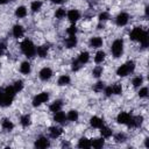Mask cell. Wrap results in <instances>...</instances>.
I'll list each match as a JSON object with an SVG mask.
<instances>
[{"mask_svg": "<svg viewBox=\"0 0 149 149\" xmlns=\"http://www.w3.org/2000/svg\"><path fill=\"white\" fill-rule=\"evenodd\" d=\"M129 37H130V40H133V41H139V42H141L142 47H144V48L148 45V33H147L146 30H143L142 28H140V27H135V28L130 31Z\"/></svg>", "mask_w": 149, "mask_h": 149, "instance_id": "1", "label": "cell"}, {"mask_svg": "<svg viewBox=\"0 0 149 149\" xmlns=\"http://www.w3.org/2000/svg\"><path fill=\"white\" fill-rule=\"evenodd\" d=\"M21 51L29 58L34 57L36 54V48L34 45V43L29 40V38H24L21 43Z\"/></svg>", "mask_w": 149, "mask_h": 149, "instance_id": "2", "label": "cell"}, {"mask_svg": "<svg viewBox=\"0 0 149 149\" xmlns=\"http://www.w3.org/2000/svg\"><path fill=\"white\" fill-rule=\"evenodd\" d=\"M134 69H135V63L133 61H128V62H126L125 64H122V65H120L118 68L116 74L119 77H126L127 74H129L130 72H133Z\"/></svg>", "mask_w": 149, "mask_h": 149, "instance_id": "3", "label": "cell"}, {"mask_svg": "<svg viewBox=\"0 0 149 149\" xmlns=\"http://www.w3.org/2000/svg\"><path fill=\"white\" fill-rule=\"evenodd\" d=\"M111 51L113 54V56L115 58L120 57L123 52V41L121 38H118L115 40L113 43H112V47H111Z\"/></svg>", "mask_w": 149, "mask_h": 149, "instance_id": "4", "label": "cell"}, {"mask_svg": "<svg viewBox=\"0 0 149 149\" xmlns=\"http://www.w3.org/2000/svg\"><path fill=\"white\" fill-rule=\"evenodd\" d=\"M49 99V94L47 92H42V93H38L34 99H33V106H40L44 102H47Z\"/></svg>", "mask_w": 149, "mask_h": 149, "instance_id": "5", "label": "cell"}, {"mask_svg": "<svg viewBox=\"0 0 149 149\" xmlns=\"http://www.w3.org/2000/svg\"><path fill=\"white\" fill-rule=\"evenodd\" d=\"M128 20H129V15L127 14V13H120L118 16H116V19H115V22H116V24L119 26V27H122V26H126L127 23H128Z\"/></svg>", "mask_w": 149, "mask_h": 149, "instance_id": "6", "label": "cell"}, {"mask_svg": "<svg viewBox=\"0 0 149 149\" xmlns=\"http://www.w3.org/2000/svg\"><path fill=\"white\" fill-rule=\"evenodd\" d=\"M130 119H132V115H130L129 113H127V112H121V113H119V115H118V118H116V121H118L119 123H121V125H128L129 121H130Z\"/></svg>", "mask_w": 149, "mask_h": 149, "instance_id": "7", "label": "cell"}, {"mask_svg": "<svg viewBox=\"0 0 149 149\" xmlns=\"http://www.w3.org/2000/svg\"><path fill=\"white\" fill-rule=\"evenodd\" d=\"M66 15H68L69 21L72 22V23L77 22V21L80 19V13H79L77 9H70V10L66 13Z\"/></svg>", "mask_w": 149, "mask_h": 149, "instance_id": "8", "label": "cell"}, {"mask_svg": "<svg viewBox=\"0 0 149 149\" xmlns=\"http://www.w3.org/2000/svg\"><path fill=\"white\" fill-rule=\"evenodd\" d=\"M49 140L47 139V137H44V136H41V137H38L36 141H35V147L36 148H40V149H44V148H47V147H49Z\"/></svg>", "mask_w": 149, "mask_h": 149, "instance_id": "9", "label": "cell"}, {"mask_svg": "<svg viewBox=\"0 0 149 149\" xmlns=\"http://www.w3.org/2000/svg\"><path fill=\"white\" fill-rule=\"evenodd\" d=\"M51 76H52V70L50 68H43L40 71V78L42 80H48V79H50Z\"/></svg>", "mask_w": 149, "mask_h": 149, "instance_id": "10", "label": "cell"}, {"mask_svg": "<svg viewBox=\"0 0 149 149\" xmlns=\"http://www.w3.org/2000/svg\"><path fill=\"white\" fill-rule=\"evenodd\" d=\"M65 44H66V48H74L77 45V37L76 35H69V37L65 40Z\"/></svg>", "mask_w": 149, "mask_h": 149, "instance_id": "11", "label": "cell"}, {"mask_svg": "<svg viewBox=\"0 0 149 149\" xmlns=\"http://www.w3.org/2000/svg\"><path fill=\"white\" fill-rule=\"evenodd\" d=\"M90 125H91L93 128H100V127L104 125V121H102L100 118H98V116H92V118L90 119Z\"/></svg>", "mask_w": 149, "mask_h": 149, "instance_id": "12", "label": "cell"}, {"mask_svg": "<svg viewBox=\"0 0 149 149\" xmlns=\"http://www.w3.org/2000/svg\"><path fill=\"white\" fill-rule=\"evenodd\" d=\"M23 28H22V26H20V24H15L14 27H13V36L15 37V38H19V37H22L23 36Z\"/></svg>", "mask_w": 149, "mask_h": 149, "instance_id": "13", "label": "cell"}, {"mask_svg": "<svg viewBox=\"0 0 149 149\" xmlns=\"http://www.w3.org/2000/svg\"><path fill=\"white\" fill-rule=\"evenodd\" d=\"M90 45L92 48H100L102 45V38L99 36H94L90 40Z\"/></svg>", "mask_w": 149, "mask_h": 149, "instance_id": "14", "label": "cell"}, {"mask_svg": "<svg viewBox=\"0 0 149 149\" xmlns=\"http://www.w3.org/2000/svg\"><path fill=\"white\" fill-rule=\"evenodd\" d=\"M49 133H50V136H51L52 139H57V137H59V136L62 135L63 130H62V128H59V127H50Z\"/></svg>", "mask_w": 149, "mask_h": 149, "instance_id": "15", "label": "cell"}, {"mask_svg": "<svg viewBox=\"0 0 149 149\" xmlns=\"http://www.w3.org/2000/svg\"><path fill=\"white\" fill-rule=\"evenodd\" d=\"M62 106H63V102H62L61 100H55V101H54V102L50 105L49 109H50V112H52V113H56V112L61 111Z\"/></svg>", "mask_w": 149, "mask_h": 149, "instance_id": "16", "label": "cell"}, {"mask_svg": "<svg viewBox=\"0 0 149 149\" xmlns=\"http://www.w3.org/2000/svg\"><path fill=\"white\" fill-rule=\"evenodd\" d=\"M54 120H55L56 122H58V123H63V122H65V120H66V115H65L64 112L58 111V112L55 113V115H54Z\"/></svg>", "mask_w": 149, "mask_h": 149, "instance_id": "17", "label": "cell"}, {"mask_svg": "<svg viewBox=\"0 0 149 149\" xmlns=\"http://www.w3.org/2000/svg\"><path fill=\"white\" fill-rule=\"evenodd\" d=\"M88 59H90V54H88L87 51H83V52H80L79 56H78V62H79L80 64H86V63L88 62Z\"/></svg>", "mask_w": 149, "mask_h": 149, "instance_id": "18", "label": "cell"}, {"mask_svg": "<svg viewBox=\"0 0 149 149\" xmlns=\"http://www.w3.org/2000/svg\"><path fill=\"white\" fill-rule=\"evenodd\" d=\"M15 15L19 17V19H22L27 15V8L24 6H20L15 9Z\"/></svg>", "mask_w": 149, "mask_h": 149, "instance_id": "19", "label": "cell"}, {"mask_svg": "<svg viewBox=\"0 0 149 149\" xmlns=\"http://www.w3.org/2000/svg\"><path fill=\"white\" fill-rule=\"evenodd\" d=\"M31 70V66H30V63L29 62H23L21 65H20V71L23 73V74H28Z\"/></svg>", "mask_w": 149, "mask_h": 149, "instance_id": "20", "label": "cell"}, {"mask_svg": "<svg viewBox=\"0 0 149 149\" xmlns=\"http://www.w3.org/2000/svg\"><path fill=\"white\" fill-rule=\"evenodd\" d=\"M1 126H2V128H3L5 130H7V132H10V130L14 128L13 122H12L10 120H8V119H3V120H2Z\"/></svg>", "mask_w": 149, "mask_h": 149, "instance_id": "21", "label": "cell"}, {"mask_svg": "<svg viewBox=\"0 0 149 149\" xmlns=\"http://www.w3.org/2000/svg\"><path fill=\"white\" fill-rule=\"evenodd\" d=\"M78 147H79V148H84V149L90 148V147H91V141H90L87 137H81V139L79 140V142H78Z\"/></svg>", "mask_w": 149, "mask_h": 149, "instance_id": "22", "label": "cell"}, {"mask_svg": "<svg viewBox=\"0 0 149 149\" xmlns=\"http://www.w3.org/2000/svg\"><path fill=\"white\" fill-rule=\"evenodd\" d=\"M105 57H106V54H105L102 50H100V51H98V52L95 54V56H94V62H95L97 64H100V63L104 62Z\"/></svg>", "mask_w": 149, "mask_h": 149, "instance_id": "23", "label": "cell"}, {"mask_svg": "<svg viewBox=\"0 0 149 149\" xmlns=\"http://www.w3.org/2000/svg\"><path fill=\"white\" fill-rule=\"evenodd\" d=\"M36 52H37V55H38L41 58H44V57L47 56V54H48V47H45V45L37 47Z\"/></svg>", "mask_w": 149, "mask_h": 149, "instance_id": "24", "label": "cell"}, {"mask_svg": "<svg viewBox=\"0 0 149 149\" xmlns=\"http://www.w3.org/2000/svg\"><path fill=\"white\" fill-rule=\"evenodd\" d=\"M100 133L102 135V137H111L112 136V130L109 127H106V126H101L100 127Z\"/></svg>", "mask_w": 149, "mask_h": 149, "instance_id": "25", "label": "cell"}, {"mask_svg": "<svg viewBox=\"0 0 149 149\" xmlns=\"http://www.w3.org/2000/svg\"><path fill=\"white\" fill-rule=\"evenodd\" d=\"M58 85L59 86H64V85H68V84H70V77L68 76V74H63V76H61L59 78H58Z\"/></svg>", "mask_w": 149, "mask_h": 149, "instance_id": "26", "label": "cell"}, {"mask_svg": "<svg viewBox=\"0 0 149 149\" xmlns=\"http://www.w3.org/2000/svg\"><path fill=\"white\" fill-rule=\"evenodd\" d=\"M78 112L76 111V109H71L69 113H68V115H66V119L68 120H70V121H77L78 120Z\"/></svg>", "mask_w": 149, "mask_h": 149, "instance_id": "27", "label": "cell"}, {"mask_svg": "<svg viewBox=\"0 0 149 149\" xmlns=\"http://www.w3.org/2000/svg\"><path fill=\"white\" fill-rule=\"evenodd\" d=\"M30 123H31V118H30V115L24 114V115L21 116V125H22L23 127H28V126H30Z\"/></svg>", "mask_w": 149, "mask_h": 149, "instance_id": "28", "label": "cell"}, {"mask_svg": "<svg viewBox=\"0 0 149 149\" xmlns=\"http://www.w3.org/2000/svg\"><path fill=\"white\" fill-rule=\"evenodd\" d=\"M104 140L102 139H94L92 142H91V147H93V148H95V149H100V148H102V146H104Z\"/></svg>", "mask_w": 149, "mask_h": 149, "instance_id": "29", "label": "cell"}, {"mask_svg": "<svg viewBox=\"0 0 149 149\" xmlns=\"http://www.w3.org/2000/svg\"><path fill=\"white\" fill-rule=\"evenodd\" d=\"M41 7H42V2H41V1H38V0L33 1V2H31V5H30V8H31V10H33V12H38V10L41 9Z\"/></svg>", "mask_w": 149, "mask_h": 149, "instance_id": "30", "label": "cell"}, {"mask_svg": "<svg viewBox=\"0 0 149 149\" xmlns=\"http://www.w3.org/2000/svg\"><path fill=\"white\" fill-rule=\"evenodd\" d=\"M142 83H143V78H142L141 76H136V77L133 78V80H132V84H133V86H135V87L141 86Z\"/></svg>", "mask_w": 149, "mask_h": 149, "instance_id": "31", "label": "cell"}, {"mask_svg": "<svg viewBox=\"0 0 149 149\" xmlns=\"http://www.w3.org/2000/svg\"><path fill=\"white\" fill-rule=\"evenodd\" d=\"M65 15H66V12H65L64 8H58V9L55 12V16H56L57 19H63V17H65Z\"/></svg>", "mask_w": 149, "mask_h": 149, "instance_id": "32", "label": "cell"}, {"mask_svg": "<svg viewBox=\"0 0 149 149\" xmlns=\"http://www.w3.org/2000/svg\"><path fill=\"white\" fill-rule=\"evenodd\" d=\"M13 87H14V90H15V92H16V93H17V92H20V91L23 88V81H22V80H16V81L14 83Z\"/></svg>", "mask_w": 149, "mask_h": 149, "instance_id": "33", "label": "cell"}, {"mask_svg": "<svg viewBox=\"0 0 149 149\" xmlns=\"http://www.w3.org/2000/svg\"><path fill=\"white\" fill-rule=\"evenodd\" d=\"M102 68L101 66H95L94 69H93V71H92V73H93V76L95 77V78H98V77H100L101 74H102Z\"/></svg>", "mask_w": 149, "mask_h": 149, "instance_id": "34", "label": "cell"}, {"mask_svg": "<svg viewBox=\"0 0 149 149\" xmlns=\"http://www.w3.org/2000/svg\"><path fill=\"white\" fill-rule=\"evenodd\" d=\"M112 91L114 94H121L122 93V86L120 84H115L112 86Z\"/></svg>", "mask_w": 149, "mask_h": 149, "instance_id": "35", "label": "cell"}, {"mask_svg": "<svg viewBox=\"0 0 149 149\" xmlns=\"http://www.w3.org/2000/svg\"><path fill=\"white\" fill-rule=\"evenodd\" d=\"M71 69H72V71H78V70L80 69V63L78 62V59L72 61V63H71Z\"/></svg>", "mask_w": 149, "mask_h": 149, "instance_id": "36", "label": "cell"}, {"mask_svg": "<svg viewBox=\"0 0 149 149\" xmlns=\"http://www.w3.org/2000/svg\"><path fill=\"white\" fill-rule=\"evenodd\" d=\"M66 33H68L69 35H76V33H77V27H76L74 24L70 26V27L66 29Z\"/></svg>", "mask_w": 149, "mask_h": 149, "instance_id": "37", "label": "cell"}, {"mask_svg": "<svg viewBox=\"0 0 149 149\" xmlns=\"http://www.w3.org/2000/svg\"><path fill=\"white\" fill-rule=\"evenodd\" d=\"M148 95V87H142L139 91V97L140 98H146Z\"/></svg>", "mask_w": 149, "mask_h": 149, "instance_id": "38", "label": "cell"}, {"mask_svg": "<svg viewBox=\"0 0 149 149\" xmlns=\"http://www.w3.org/2000/svg\"><path fill=\"white\" fill-rule=\"evenodd\" d=\"M125 140H126V135L123 133H119V134L115 135V141L116 142H123Z\"/></svg>", "mask_w": 149, "mask_h": 149, "instance_id": "39", "label": "cell"}, {"mask_svg": "<svg viewBox=\"0 0 149 149\" xmlns=\"http://www.w3.org/2000/svg\"><path fill=\"white\" fill-rule=\"evenodd\" d=\"M108 19H109V14H108L107 12L100 13V15H99V20H100V21H106V20H108Z\"/></svg>", "mask_w": 149, "mask_h": 149, "instance_id": "40", "label": "cell"}, {"mask_svg": "<svg viewBox=\"0 0 149 149\" xmlns=\"http://www.w3.org/2000/svg\"><path fill=\"white\" fill-rule=\"evenodd\" d=\"M104 87H105L104 83H102V81H98V83L95 84V86H94V91H97V92L102 91V88H104Z\"/></svg>", "mask_w": 149, "mask_h": 149, "instance_id": "41", "label": "cell"}, {"mask_svg": "<svg viewBox=\"0 0 149 149\" xmlns=\"http://www.w3.org/2000/svg\"><path fill=\"white\" fill-rule=\"evenodd\" d=\"M105 90V95L106 97H109L113 94V91H112V86H107V87H104Z\"/></svg>", "mask_w": 149, "mask_h": 149, "instance_id": "42", "label": "cell"}, {"mask_svg": "<svg viewBox=\"0 0 149 149\" xmlns=\"http://www.w3.org/2000/svg\"><path fill=\"white\" fill-rule=\"evenodd\" d=\"M51 1H52L54 3H62L64 0H51Z\"/></svg>", "mask_w": 149, "mask_h": 149, "instance_id": "43", "label": "cell"}, {"mask_svg": "<svg viewBox=\"0 0 149 149\" xmlns=\"http://www.w3.org/2000/svg\"><path fill=\"white\" fill-rule=\"evenodd\" d=\"M2 97H3V90H2V88H0V101H1Z\"/></svg>", "mask_w": 149, "mask_h": 149, "instance_id": "44", "label": "cell"}, {"mask_svg": "<svg viewBox=\"0 0 149 149\" xmlns=\"http://www.w3.org/2000/svg\"><path fill=\"white\" fill-rule=\"evenodd\" d=\"M6 48V45H5V43H0V50H3Z\"/></svg>", "mask_w": 149, "mask_h": 149, "instance_id": "45", "label": "cell"}, {"mask_svg": "<svg viewBox=\"0 0 149 149\" xmlns=\"http://www.w3.org/2000/svg\"><path fill=\"white\" fill-rule=\"evenodd\" d=\"M8 1H10V0H0V5H3V3H7Z\"/></svg>", "mask_w": 149, "mask_h": 149, "instance_id": "46", "label": "cell"}]
</instances>
